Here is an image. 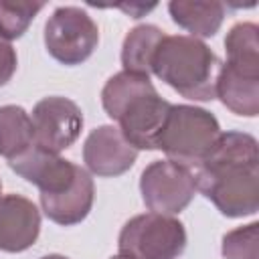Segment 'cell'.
Returning <instances> with one entry per match:
<instances>
[{
    "mask_svg": "<svg viewBox=\"0 0 259 259\" xmlns=\"http://www.w3.org/2000/svg\"><path fill=\"white\" fill-rule=\"evenodd\" d=\"M95 200V184L85 168H79L75 182L61 194L40 196L42 212L61 227H73L87 219Z\"/></svg>",
    "mask_w": 259,
    "mask_h": 259,
    "instance_id": "obj_13",
    "label": "cell"
},
{
    "mask_svg": "<svg viewBox=\"0 0 259 259\" xmlns=\"http://www.w3.org/2000/svg\"><path fill=\"white\" fill-rule=\"evenodd\" d=\"M136 158L138 150L127 144L117 125L105 123L91 130L83 144V162L87 172L101 178L121 176L136 164Z\"/></svg>",
    "mask_w": 259,
    "mask_h": 259,
    "instance_id": "obj_10",
    "label": "cell"
},
{
    "mask_svg": "<svg viewBox=\"0 0 259 259\" xmlns=\"http://www.w3.org/2000/svg\"><path fill=\"white\" fill-rule=\"evenodd\" d=\"M225 259H259V223L237 227L223 237Z\"/></svg>",
    "mask_w": 259,
    "mask_h": 259,
    "instance_id": "obj_18",
    "label": "cell"
},
{
    "mask_svg": "<svg viewBox=\"0 0 259 259\" xmlns=\"http://www.w3.org/2000/svg\"><path fill=\"white\" fill-rule=\"evenodd\" d=\"M45 8V2H26V0H0V36L8 42L20 38L34 16Z\"/></svg>",
    "mask_w": 259,
    "mask_h": 259,
    "instance_id": "obj_17",
    "label": "cell"
},
{
    "mask_svg": "<svg viewBox=\"0 0 259 259\" xmlns=\"http://www.w3.org/2000/svg\"><path fill=\"white\" fill-rule=\"evenodd\" d=\"M117 247L134 259H178L186 249V229L168 214H136L121 227Z\"/></svg>",
    "mask_w": 259,
    "mask_h": 259,
    "instance_id": "obj_6",
    "label": "cell"
},
{
    "mask_svg": "<svg viewBox=\"0 0 259 259\" xmlns=\"http://www.w3.org/2000/svg\"><path fill=\"white\" fill-rule=\"evenodd\" d=\"M140 192L150 212L178 214L194 198V174L170 160H154L140 176Z\"/></svg>",
    "mask_w": 259,
    "mask_h": 259,
    "instance_id": "obj_8",
    "label": "cell"
},
{
    "mask_svg": "<svg viewBox=\"0 0 259 259\" xmlns=\"http://www.w3.org/2000/svg\"><path fill=\"white\" fill-rule=\"evenodd\" d=\"M40 259H69V257L59 255V253H51V255H45V257H40Z\"/></svg>",
    "mask_w": 259,
    "mask_h": 259,
    "instance_id": "obj_20",
    "label": "cell"
},
{
    "mask_svg": "<svg viewBox=\"0 0 259 259\" xmlns=\"http://www.w3.org/2000/svg\"><path fill=\"white\" fill-rule=\"evenodd\" d=\"M221 65L223 61L200 38L166 34L152 59V73L186 99L212 101Z\"/></svg>",
    "mask_w": 259,
    "mask_h": 259,
    "instance_id": "obj_3",
    "label": "cell"
},
{
    "mask_svg": "<svg viewBox=\"0 0 259 259\" xmlns=\"http://www.w3.org/2000/svg\"><path fill=\"white\" fill-rule=\"evenodd\" d=\"M200 190L221 214L241 219L259 210V144L247 132H221L196 168Z\"/></svg>",
    "mask_w": 259,
    "mask_h": 259,
    "instance_id": "obj_1",
    "label": "cell"
},
{
    "mask_svg": "<svg viewBox=\"0 0 259 259\" xmlns=\"http://www.w3.org/2000/svg\"><path fill=\"white\" fill-rule=\"evenodd\" d=\"M0 196H2V180H0Z\"/></svg>",
    "mask_w": 259,
    "mask_h": 259,
    "instance_id": "obj_22",
    "label": "cell"
},
{
    "mask_svg": "<svg viewBox=\"0 0 259 259\" xmlns=\"http://www.w3.org/2000/svg\"><path fill=\"white\" fill-rule=\"evenodd\" d=\"M40 233V212L22 194L0 196V251L22 253L30 249Z\"/></svg>",
    "mask_w": 259,
    "mask_h": 259,
    "instance_id": "obj_12",
    "label": "cell"
},
{
    "mask_svg": "<svg viewBox=\"0 0 259 259\" xmlns=\"http://www.w3.org/2000/svg\"><path fill=\"white\" fill-rule=\"evenodd\" d=\"M34 146L32 119L20 105L0 107V156L8 162Z\"/></svg>",
    "mask_w": 259,
    "mask_h": 259,
    "instance_id": "obj_16",
    "label": "cell"
},
{
    "mask_svg": "<svg viewBox=\"0 0 259 259\" xmlns=\"http://www.w3.org/2000/svg\"><path fill=\"white\" fill-rule=\"evenodd\" d=\"M219 136L221 125L204 107L186 103L170 105L158 140V150L166 154V160L192 170L204 162Z\"/></svg>",
    "mask_w": 259,
    "mask_h": 259,
    "instance_id": "obj_5",
    "label": "cell"
},
{
    "mask_svg": "<svg viewBox=\"0 0 259 259\" xmlns=\"http://www.w3.org/2000/svg\"><path fill=\"white\" fill-rule=\"evenodd\" d=\"M109 259H134V257H127V255H113V257H109Z\"/></svg>",
    "mask_w": 259,
    "mask_h": 259,
    "instance_id": "obj_21",
    "label": "cell"
},
{
    "mask_svg": "<svg viewBox=\"0 0 259 259\" xmlns=\"http://www.w3.org/2000/svg\"><path fill=\"white\" fill-rule=\"evenodd\" d=\"M16 65H18V57L14 47L0 36V87H4L12 75L16 73Z\"/></svg>",
    "mask_w": 259,
    "mask_h": 259,
    "instance_id": "obj_19",
    "label": "cell"
},
{
    "mask_svg": "<svg viewBox=\"0 0 259 259\" xmlns=\"http://www.w3.org/2000/svg\"><path fill=\"white\" fill-rule=\"evenodd\" d=\"M227 63L221 65L217 97L237 115L259 113V26L237 22L225 38Z\"/></svg>",
    "mask_w": 259,
    "mask_h": 259,
    "instance_id": "obj_4",
    "label": "cell"
},
{
    "mask_svg": "<svg viewBox=\"0 0 259 259\" xmlns=\"http://www.w3.org/2000/svg\"><path fill=\"white\" fill-rule=\"evenodd\" d=\"M8 166L26 182L34 184L40 190V196H55L65 192L75 182L77 172L81 168L61 158L59 154H51L38 148L36 144L18 158L10 160Z\"/></svg>",
    "mask_w": 259,
    "mask_h": 259,
    "instance_id": "obj_11",
    "label": "cell"
},
{
    "mask_svg": "<svg viewBox=\"0 0 259 259\" xmlns=\"http://www.w3.org/2000/svg\"><path fill=\"white\" fill-rule=\"evenodd\" d=\"M168 12L172 20L194 38L214 36L225 20V4L214 0H172L168 2Z\"/></svg>",
    "mask_w": 259,
    "mask_h": 259,
    "instance_id": "obj_14",
    "label": "cell"
},
{
    "mask_svg": "<svg viewBox=\"0 0 259 259\" xmlns=\"http://www.w3.org/2000/svg\"><path fill=\"white\" fill-rule=\"evenodd\" d=\"M105 113L117 121L119 132L136 150H158L170 101L162 99L150 77L119 71L101 89Z\"/></svg>",
    "mask_w": 259,
    "mask_h": 259,
    "instance_id": "obj_2",
    "label": "cell"
},
{
    "mask_svg": "<svg viewBox=\"0 0 259 259\" xmlns=\"http://www.w3.org/2000/svg\"><path fill=\"white\" fill-rule=\"evenodd\" d=\"M34 144L51 154H59L71 148L83 130L81 107L61 95L40 99L32 107Z\"/></svg>",
    "mask_w": 259,
    "mask_h": 259,
    "instance_id": "obj_9",
    "label": "cell"
},
{
    "mask_svg": "<svg viewBox=\"0 0 259 259\" xmlns=\"http://www.w3.org/2000/svg\"><path fill=\"white\" fill-rule=\"evenodd\" d=\"M99 42L95 20L79 6H59L45 24L47 53L61 65L75 67L85 63Z\"/></svg>",
    "mask_w": 259,
    "mask_h": 259,
    "instance_id": "obj_7",
    "label": "cell"
},
{
    "mask_svg": "<svg viewBox=\"0 0 259 259\" xmlns=\"http://www.w3.org/2000/svg\"><path fill=\"white\" fill-rule=\"evenodd\" d=\"M166 32L156 24H138L134 26L121 45V65L123 71L150 77L152 73V59L156 55L158 45Z\"/></svg>",
    "mask_w": 259,
    "mask_h": 259,
    "instance_id": "obj_15",
    "label": "cell"
}]
</instances>
